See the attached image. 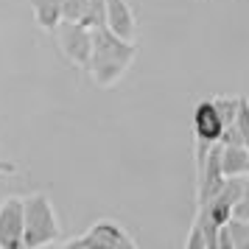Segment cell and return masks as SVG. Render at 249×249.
Segmentation results:
<instances>
[{
    "mask_svg": "<svg viewBox=\"0 0 249 249\" xmlns=\"http://www.w3.org/2000/svg\"><path fill=\"white\" fill-rule=\"evenodd\" d=\"M68 247L70 249H84V247H90V249H135L137 244L118 221L101 218V221H95L84 235L68 241Z\"/></svg>",
    "mask_w": 249,
    "mask_h": 249,
    "instance_id": "obj_3",
    "label": "cell"
},
{
    "mask_svg": "<svg viewBox=\"0 0 249 249\" xmlns=\"http://www.w3.org/2000/svg\"><path fill=\"white\" fill-rule=\"evenodd\" d=\"M3 174H17V165H14L12 160H0V177Z\"/></svg>",
    "mask_w": 249,
    "mask_h": 249,
    "instance_id": "obj_15",
    "label": "cell"
},
{
    "mask_svg": "<svg viewBox=\"0 0 249 249\" xmlns=\"http://www.w3.org/2000/svg\"><path fill=\"white\" fill-rule=\"evenodd\" d=\"M235 129L241 140H244V146L249 148V98L247 95H238V112H235Z\"/></svg>",
    "mask_w": 249,
    "mask_h": 249,
    "instance_id": "obj_11",
    "label": "cell"
},
{
    "mask_svg": "<svg viewBox=\"0 0 249 249\" xmlns=\"http://www.w3.org/2000/svg\"><path fill=\"white\" fill-rule=\"evenodd\" d=\"M23 247V196H9L0 204V249Z\"/></svg>",
    "mask_w": 249,
    "mask_h": 249,
    "instance_id": "obj_5",
    "label": "cell"
},
{
    "mask_svg": "<svg viewBox=\"0 0 249 249\" xmlns=\"http://www.w3.org/2000/svg\"><path fill=\"white\" fill-rule=\"evenodd\" d=\"M62 230H59L56 213L48 193H31L23 196V247L39 249L48 244H56Z\"/></svg>",
    "mask_w": 249,
    "mask_h": 249,
    "instance_id": "obj_2",
    "label": "cell"
},
{
    "mask_svg": "<svg viewBox=\"0 0 249 249\" xmlns=\"http://www.w3.org/2000/svg\"><path fill=\"white\" fill-rule=\"evenodd\" d=\"M218 162L224 177H247L249 174V148L241 143H218Z\"/></svg>",
    "mask_w": 249,
    "mask_h": 249,
    "instance_id": "obj_8",
    "label": "cell"
},
{
    "mask_svg": "<svg viewBox=\"0 0 249 249\" xmlns=\"http://www.w3.org/2000/svg\"><path fill=\"white\" fill-rule=\"evenodd\" d=\"M87 9H90V0H62V20L84 23Z\"/></svg>",
    "mask_w": 249,
    "mask_h": 249,
    "instance_id": "obj_12",
    "label": "cell"
},
{
    "mask_svg": "<svg viewBox=\"0 0 249 249\" xmlns=\"http://www.w3.org/2000/svg\"><path fill=\"white\" fill-rule=\"evenodd\" d=\"M232 215L241 218V221H249V174L244 177V191H241V199L232 207Z\"/></svg>",
    "mask_w": 249,
    "mask_h": 249,
    "instance_id": "obj_13",
    "label": "cell"
},
{
    "mask_svg": "<svg viewBox=\"0 0 249 249\" xmlns=\"http://www.w3.org/2000/svg\"><path fill=\"white\" fill-rule=\"evenodd\" d=\"M213 107L218 112V118H221V124L230 126L238 112V95H218V98H213Z\"/></svg>",
    "mask_w": 249,
    "mask_h": 249,
    "instance_id": "obj_10",
    "label": "cell"
},
{
    "mask_svg": "<svg viewBox=\"0 0 249 249\" xmlns=\"http://www.w3.org/2000/svg\"><path fill=\"white\" fill-rule=\"evenodd\" d=\"M224 132V124L215 112L213 98L199 101L193 107V137L202 140V143H218V137Z\"/></svg>",
    "mask_w": 249,
    "mask_h": 249,
    "instance_id": "obj_6",
    "label": "cell"
},
{
    "mask_svg": "<svg viewBox=\"0 0 249 249\" xmlns=\"http://www.w3.org/2000/svg\"><path fill=\"white\" fill-rule=\"evenodd\" d=\"M53 34H56V42L62 48V56L76 68H87L92 51V28L73 23V20H62L53 28Z\"/></svg>",
    "mask_w": 249,
    "mask_h": 249,
    "instance_id": "obj_4",
    "label": "cell"
},
{
    "mask_svg": "<svg viewBox=\"0 0 249 249\" xmlns=\"http://www.w3.org/2000/svg\"><path fill=\"white\" fill-rule=\"evenodd\" d=\"M135 39H124V36L112 34L107 25H98V28H92V51L84 70H90L92 81L98 87H112L124 79V73L135 62Z\"/></svg>",
    "mask_w": 249,
    "mask_h": 249,
    "instance_id": "obj_1",
    "label": "cell"
},
{
    "mask_svg": "<svg viewBox=\"0 0 249 249\" xmlns=\"http://www.w3.org/2000/svg\"><path fill=\"white\" fill-rule=\"evenodd\" d=\"M107 28L124 39H135L137 20L126 0H107Z\"/></svg>",
    "mask_w": 249,
    "mask_h": 249,
    "instance_id": "obj_7",
    "label": "cell"
},
{
    "mask_svg": "<svg viewBox=\"0 0 249 249\" xmlns=\"http://www.w3.org/2000/svg\"><path fill=\"white\" fill-rule=\"evenodd\" d=\"M31 9L36 25L45 31H53L62 23V0H31Z\"/></svg>",
    "mask_w": 249,
    "mask_h": 249,
    "instance_id": "obj_9",
    "label": "cell"
},
{
    "mask_svg": "<svg viewBox=\"0 0 249 249\" xmlns=\"http://www.w3.org/2000/svg\"><path fill=\"white\" fill-rule=\"evenodd\" d=\"M185 247L188 249H207V241H204V232L199 230V224L191 227V235H188V241H185Z\"/></svg>",
    "mask_w": 249,
    "mask_h": 249,
    "instance_id": "obj_14",
    "label": "cell"
}]
</instances>
